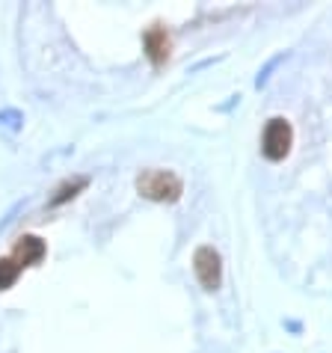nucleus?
<instances>
[{"label": "nucleus", "mask_w": 332, "mask_h": 353, "mask_svg": "<svg viewBox=\"0 0 332 353\" xmlns=\"http://www.w3.org/2000/svg\"><path fill=\"white\" fill-rule=\"evenodd\" d=\"M45 241L36 238V234H24V238H18L15 250H12V259L21 264V268H33V264H39L45 259Z\"/></svg>", "instance_id": "20e7f679"}, {"label": "nucleus", "mask_w": 332, "mask_h": 353, "mask_svg": "<svg viewBox=\"0 0 332 353\" xmlns=\"http://www.w3.org/2000/svg\"><path fill=\"white\" fill-rule=\"evenodd\" d=\"M21 264H18L12 256H6V259H0V291H6V288H12L15 285V279L21 276Z\"/></svg>", "instance_id": "423d86ee"}, {"label": "nucleus", "mask_w": 332, "mask_h": 353, "mask_svg": "<svg viewBox=\"0 0 332 353\" xmlns=\"http://www.w3.org/2000/svg\"><path fill=\"white\" fill-rule=\"evenodd\" d=\"M291 143H294V131H291L288 119H270L267 128H264V137H261V152H264L267 161H282L288 158L291 152Z\"/></svg>", "instance_id": "f03ea898"}, {"label": "nucleus", "mask_w": 332, "mask_h": 353, "mask_svg": "<svg viewBox=\"0 0 332 353\" xmlns=\"http://www.w3.org/2000/svg\"><path fill=\"white\" fill-rule=\"evenodd\" d=\"M83 188H86V179H77L74 184H65V188H60V193H56L51 202H54V205H60V202H65V199H68V196H74L77 190H83Z\"/></svg>", "instance_id": "0eeeda50"}, {"label": "nucleus", "mask_w": 332, "mask_h": 353, "mask_svg": "<svg viewBox=\"0 0 332 353\" xmlns=\"http://www.w3.org/2000/svg\"><path fill=\"white\" fill-rule=\"evenodd\" d=\"M143 45H145V54H149V60L154 65L166 63V57H169V33L163 30V27H152L149 33L143 36Z\"/></svg>", "instance_id": "39448f33"}, {"label": "nucleus", "mask_w": 332, "mask_h": 353, "mask_svg": "<svg viewBox=\"0 0 332 353\" xmlns=\"http://www.w3.org/2000/svg\"><path fill=\"white\" fill-rule=\"evenodd\" d=\"M193 270H196V279L205 291H217L220 279H222V261L220 252L214 247H199L196 256H193Z\"/></svg>", "instance_id": "7ed1b4c3"}, {"label": "nucleus", "mask_w": 332, "mask_h": 353, "mask_svg": "<svg viewBox=\"0 0 332 353\" xmlns=\"http://www.w3.org/2000/svg\"><path fill=\"white\" fill-rule=\"evenodd\" d=\"M136 190L152 202H175V199H181L184 184L178 175L169 170H145L140 179H136Z\"/></svg>", "instance_id": "f257e3e1"}]
</instances>
